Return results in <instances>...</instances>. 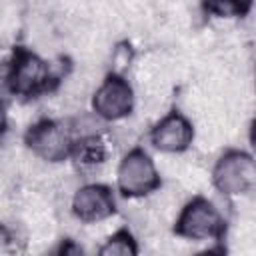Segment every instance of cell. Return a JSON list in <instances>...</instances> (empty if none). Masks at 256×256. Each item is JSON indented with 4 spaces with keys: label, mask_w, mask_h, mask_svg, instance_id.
Instances as JSON below:
<instances>
[{
    "label": "cell",
    "mask_w": 256,
    "mask_h": 256,
    "mask_svg": "<svg viewBox=\"0 0 256 256\" xmlns=\"http://www.w3.org/2000/svg\"><path fill=\"white\" fill-rule=\"evenodd\" d=\"M62 74L52 68L44 58L34 54L24 46H16L12 52V60L6 68V84L10 94L36 98L38 94L52 92Z\"/></svg>",
    "instance_id": "cell-1"
},
{
    "label": "cell",
    "mask_w": 256,
    "mask_h": 256,
    "mask_svg": "<svg viewBox=\"0 0 256 256\" xmlns=\"http://www.w3.org/2000/svg\"><path fill=\"white\" fill-rule=\"evenodd\" d=\"M174 234L188 240H224L226 220L208 198L196 196L176 218Z\"/></svg>",
    "instance_id": "cell-2"
},
{
    "label": "cell",
    "mask_w": 256,
    "mask_h": 256,
    "mask_svg": "<svg viewBox=\"0 0 256 256\" xmlns=\"http://www.w3.org/2000/svg\"><path fill=\"white\" fill-rule=\"evenodd\" d=\"M212 182L216 190L226 196L252 192V188L256 186V164L252 154L244 150L224 152L212 170Z\"/></svg>",
    "instance_id": "cell-3"
},
{
    "label": "cell",
    "mask_w": 256,
    "mask_h": 256,
    "mask_svg": "<svg viewBox=\"0 0 256 256\" xmlns=\"http://www.w3.org/2000/svg\"><path fill=\"white\" fill-rule=\"evenodd\" d=\"M116 180H118L120 194L126 198L146 196V194L158 190L162 184L152 158L142 148H132L122 158V162L118 166Z\"/></svg>",
    "instance_id": "cell-4"
},
{
    "label": "cell",
    "mask_w": 256,
    "mask_h": 256,
    "mask_svg": "<svg viewBox=\"0 0 256 256\" xmlns=\"http://www.w3.org/2000/svg\"><path fill=\"white\" fill-rule=\"evenodd\" d=\"M26 146L48 162H62L70 158V150L74 144V138L66 124L50 118H42L36 124H32L24 134Z\"/></svg>",
    "instance_id": "cell-5"
},
{
    "label": "cell",
    "mask_w": 256,
    "mask_h": 256,
    "mask_svg": "<svg viewBox=\"0 0 256 256\" xmlns=\"http://www.w3.org/2000/svg\"><path fill=\"white\" fill-rule=\"evenodd\" d=\"M132 108H134L132 86L122 74L110 72L92 96V110L104 120H120L128 116Z\"/></svg>",
    "instance_id": "cell-6"
},
{
    "label": "cell",
    "mask_w": 256,
    "mask_h": 256,
    "mask_svg": "<svg viewBox=\"0 0 256 256\" xmlns=\"http://www.w3.org/2000/svg\"><path fill=\"white\" fill-rule=\"evenodd\" d=\"M72 212L80 222H100L116 214V200L112 188L106 184H86L76 190L72 198Z\"/></svg>",
    "instance_id": "cell-7"
},
{
    "label": "cell",
    "mask_w": 256,
    "mask_h": 256,
    "mask_svg": "<svg viewBox=\"0 0 256 256\" xmlns=\"http://www.w3.org/2000/svg\"><path fill=\"white\" fill-rule=\"evenodd\" d=\"M194 140V126L192 122L178 110L168 112L152 130L150 142L160 152H184Z\"/></svg>",
    "instance_id": "cell-8"
},
{
    "label": "cell",
    "mask_w": 256,
    "mask_h": 256,
    "mask_svg": "<svg viewBox=\"0 0 256 256\" xmlns=\"http://www.w3.org/2000/svg\"><path fill=\"white\" fill-rule=\"evenodd\" d=\"M70 158L80 172H90L108 160V146L100 134H84L74 138Z\"/></svg>",
    "instance_id": "cell-9"
},
{
    "label": "cell",
    "mask_w": 256,
    "mask_h": 256,
    "mask_svg": "<svg viewBox=\"0 0 256 256\" xmlns=\"http://www.w3.org/2000/svg\"><path fill=\"white\" fill-rule=\"evenodd\" d=\"M254 0H202V10L216 18H244Z\"/></svg>",
    "instance_id": "cell-10"
},
{
    "label": "cell",
    "mask_w": 256,
    "mask_h": 256,
    "mask_svg": "<svg viewBox=\"0 0 256 256\" xmlns=\"http://www.w3.org/2000/svg\"><path fill=\"white\" fill-rule=\"evenodd\" d=\"M98 254L100 256H136L138 244H136L134 236L130 234V230L120 228L106 240V244L98 250Z\"/></svg>",
    "instance_id": "cell-11"
},
{
    "label": "cell",
    "mask_w": 256,
    "mask_h": 256,
    "mask_svg": "<svg viewBox=\"0 0 256 256\" xmlns=\"http://www.w3.org/2000/svg\"><path fill=\"white\" fill-rule=\"evenodd\" d=\"M6 126H8V120H6V108H4V102L0 100V136L6 132Z\"/></svg>",
    "instance_id": "cell-12"
}]
</instances>
